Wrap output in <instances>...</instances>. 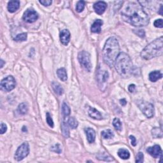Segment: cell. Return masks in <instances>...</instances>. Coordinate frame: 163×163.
Returning a JSON list of instances; mask_svg holds the SVG:
<instances>
[{"label": "cell", "instance_id": "obj_9", "mask_svg": "<svg viewBox=\"0 0 163 163\" xmlns=\"http://www.w3.org/2000/svg\"><path fill=\"white\" fill-rule=\"evenodd\" d=\"M22 18L26 22L33 23L38 19V14L34 9L30 8L25 11Z\"/></svg>", "mask_w": 163, "mask_h": 163}, {"label": "cell", "instance_id": "obj_20", "mask_svg": "<svg viewBox=\"0 0 163 163\" xmlns=\"http://www.w3.org/2000/svg\"><path fill=\"white\" fill-rule=\"evenodd\" d=\"M118 156L122 159H128L130 157V153L129 151L124 148H121L118 151Z\"/></svg>", "mask_w": 163, "mask_h": 163}, {"label": "cell", "instance_id": "obj_33", "mask_svg": "<svg viewBox=\"0 0 163 163\" xmlns=\"http://www.w3.org/2000/svg\"><path fill=\"white\" fill-rule=\"evenodd\" d=\"M51 150L52 151V152H56L57 154H61V152H62V150H61V147L59 144H56L54 145L53 147H52Z\"/></svg>", "mask_w": 163, "mask_h": 163}, {"label": "cell", "instance_id": "obj_42", "mask_svg": "<svg viewBox=\"0 0 163 163\" xmlns=\"http://www.w3.org/2000/svg\"><path fill=\"white\" fill-rule=\"evenodd\" d=\"M158 13L160 14V15H163V13H162V5L161 6V8H160V10H159Z\"/></svg>", "mask_w": 163, "mask_h": 163}, {"label": "cell", "instance_id": "obj_16", "mask_svg": "<svg viewBox=\"0 0 163 163\" xmlns=\"http://www.w3.org/2000/svg\"><path fill=\"white\" fill-rule=\"evenodd\" d=\"M88 113H89V115L90 117H92V119H96V120L100 121L102 119H103V117H102V115L101 114V113L93 107L89 108Z\"/></svg>", "mask_w": 163, "mask_h": 163}, {"label": "cell", "instance_id": "obj_15", "mask_svg": "<svg viewBox=\"0 0 163 163\" xmlns=\"http://www.w3.org/2000/svg\"><path fill=\"white\" fill-rule=\"evenodd\" d=\"M85 132L87 136V140L90 143H94L96 139V132L95 131L92 129V128H86L85 129Z\"/></svg>", "mask_w": 163, "mask_h": 163}, {"label": "cell", "instance_id": "obj_12", "mask_svg": "<svg viewBox=\"0 0 163 163\" xmlns=\"http://www.w3.org/2000/svg\"><path fill=\"white\" fill-rule=\"evenodd\" d=\"M60 40L64 45H67L70 41V33L68 30H63L60 32Z\"/></svg>", "mask_w": 163, "mask_h": 163}, {"label": "cell", "instance_id": "obj_37", "mask_svg": "<svg viewBox=\"0 0 163 163\" xmlns=\"http://www.w3.org/2000/svg\"><path fill=\"white\" fill-rule=\"evenodd\" d=\"M39 2L43 6H45V7H48L52 3L51 0H41V1H39Z\"/></svg>", "mask_w": 163, "mask_h": 163}, {"label": "cell", "instance_id": "obj_6", "mask_svg": "<svg viewBox=\"0 0 163 163\" xmlns=\"http://www.w3.org/2000/svg\"><path fill=\"white\" fill-rule=\"evenodd\" d=\"M78 59L80 65L88 72H90L92 68L90 54L86 51H81L78 53Z\"/></svg>", "mask_w": 163, "mask_h": 163}, {"label": "cell", "instance_id": "obj_22", "mask_svg": "<svg viewBox=\"0 0 163 163\" xmlns=\"http://www.w3.org/2000/svg\"><path fill=\"white\" fill-rule=\"evenodd\" d=\"M61 131H62L63 135L65 136L66 138H68L69 136V131L68 128V123H66L65 122H63L61 124Z\"/></svg>", "mask_w": 163, "mask_h": 163}, {"label": "cell", "instance_id": "obj_21", "mask_svg": "<svg viewBox=\"0 0 163 163\" xmlns=\"http://www.w3.org/2000/svg\"><path fill=\"white\" fill-rule=\"evenodd\" d=\"M152 135L154 138H161L162 137V130L160 127H154L152 130Z\"/></svg>", "mask_w": 163, "mask_h": 163}, {"label": "cell", "instance_id": "obj_10", "mask_svg": "<svg viewBox=\"0 0 163 163\" xmlns=\"http://www.w3.org/2000/svg\"><path fill=\"white\" fill-rule=\"evenodd\" d=\"M147 152L152 156L154 158H160L161 159L162 157V151L161 147L158 145H156L153 147H150L147 148Z\"/></svg>", "mask_w": 163, "mask_h": 163}, {"label": "cell", "instance_id": "obj_41", "mask_svg": "<svg viewBox=\"0 0 163 163\" xmlns=\"http://www.w3.org/2000/svg\"><path fill=\"white\" fill-rule=\"evenodd\" d=\"M120 103L122 106H125L127 104V101L125 99H122V100H120Z\"/></svg>", "mask_w": 163, "mask_h": 163}, {"label": "cell", "instance_id": "obj_2", "mask_svg": "<svg viewBox=\"0 0 163 163\" xmlns=\"http://www.w3.org/2000/svg\"><path fill=\"white\" fill-rule=\"evenodd\" d=\"M120 54V46L115 37H110L106 40L103 49L104 62L110 68L114 66L115 62Z\"/></svg>", "mask_w": 163, "mask_h": 163}, {"label": "cell", "instance_id": "obj_4", "mask_svg": "<svg viewBox=\"0 0 163 163\" xmlns=\"http://www.w3.org/2000/svg\"><path fill=\"white\" fill-rule=\"evenodd\" d=\"M162 46L163 38L161 36L145 46L141 52V57L145 60H150L156 57L162 56Z\"/></svg>", "mask_w": 163, "mask_h": 163}, {"label": "cell", "instance_id": "obj_28", "mask_svg": "<svg viewBox=\"0 0 163 163\" xmlns=\"http://www.w3.org/2000/svg\"><path fill=\"white\" fill-rule=\"evenodd\" d=\"M28 38V34L26 33H23L21 34H19L15 36L14 40L16 41V42H24L27 40Z\"/></svg>", "mask_w": 163, "mask_h": 163}, {"label": "cell", "instance_id": "obj_31", "mask_svg": "<svg viewBox=\"0 0 163 163\" xmlns=\"http://www.w3.org/2000/svg\"><path fill=\"white\" fill-rule=\"evenodd\" d=\"M85 8V1H78L76 7V10L77 12L80 13L82 12Z\"/></svg>", "mask_w": 163, "mask_h": 163}, {"label": "cell", "instance_id": "obj_29", "mask_svg": "<svg viewBox=\"0 0 163 163\" xmlns=\"http://www.w3.org/2000/svg\"><path fill=\"white\" fill-rule=\"evenodd\" d=\"M113 126L115 129L117 131L122 130V123L121 121L117 118H115L113 121Z\"/></svg>", "mask_w": 163, "mask_h": 163}, {"label": "cell", "instance_id": "obj_1", "mask_svg": "<svg viewBox=\"0 0 163 163\" xmlns=\"http://www.w3.org/2000/svg\"><path fill=\"white\" fill-rule=\"evenodd\" d=\"M122 18L125 22L129 23L135 27L146 26L149 23V17L143 9L141 6L129 3L121 11Z\"/></svg>", "mask_w": 163, "mask_h": 163}, {"label": "cell", "instance_id": "obj_32", "mask_svg": "<svg viewBox=\"0 0 163 163\" xmlns=\"http://www.w3.org/2000/svg\"><path fill=\"white\" fill-rule=\"evenodd\" d=\"M46 121L47 124H48V126H50L51 127H54V121L52 120V119L51 117V115L49 114V113H46Z\"/></svg>", "mask_w": 163, "mask_h": 163}, {"label": "cell", "instance_id": "obj_30", "mask_svg": "<svg viewBox=\"0 0 163 163\" xmlns=\"http://www.w3.org/2000/svg\"><path fill=\"white\" fill-rule=\"evenodd\" d=\"M98 159L99 160H102V161H113V159L112 158H111L110 156H108V155H106V154H100V156H98Z\"/></svg>", "mask_w": 163, "mask_h": 163}, {"label": "cell", "instance_id": "obj_13", "mask_svg": "<svg viewBox=\"0 0 163 163\" xmlns=\"http://www.w3.org/2000/svg\"><path fill=\"white\" fill-rule=\"evenodd\" d=\"M107 4L104 1H98L94 5V9L98 15H102L106 10Z\"/></svg>", "mask_w": 163, "mask_h": 163}, {"label": "cell", "instance_id": "obj_34", "mask_svg": "<svg viewBox=\"0 0 163 163\" xmlns=\"http://www.w3.org/2000/svg\"><path fill=\"white\" fill-rule=\"evenodd\" d=\"M143 154L142 152H138L137 156H136V162L137 163H142L143 162Z\"/></svg>", "mask_w": 163, "mask_h": 163}, {"label": "cell", "instance_id": "obj_5", "mask_svg": "<svg viewBox=\"0 0 163 163\" xmlns=\"http://www.w3.org/2000/svg\"><path fill=\"white\" fill-rule=\"evenodd\" d=\"M138 106L147 118H152L154 115V108L152 104L143 100L137 101Z\"/></svg>", "mask_w": 163, "mask_h": 163}, {"label": "cell", "instance_id": "obj_11", "mask_svg": "<svg viewBox=\"0 0 163 163\" xmlns=\"http://www.w3.org/2000/svg\"><path fill=\"white\" fill-rule=\"evenodd\" d=\"M109 74L108 71L101 70L99 71L97 74V80L98 82V84L100 87H103L104 84L106 82V81L108 78Z\"/></svg>", "mask_w": 163, "mask_h": 163}, {"label": "cell", "instance_id": "obj_3", "mask_svg": "<svg viewBox=\"0 0 163 163\" xmlns=\"http://www.w3.org/2000/svg\"><path fill=\"white\" fill-rule=\"evenodd\" d=\"M114 65L116 71L121 77L127 78L132 74L133 63L129 55L125 52H121L119 54Z\"/></svg>", "mask_w": 163, "mask_h": 163}, {"label": "cell", "instance_id": "obj_17", "mask_svg": "<svg viewBox=\"0 0 163 163\" xmlns=\"http://www.w3.org/2000/svg\"><path fill=\"white\" fill-rule=\"evenodd\" d=\"M20 2L19 1H10L8 3V10L10 13H13L19 8Z\"/></svg>", "mask_w": 163, "mask_h": 163}, {"label": "cell", "instance_id": "obj_19", "mask_svg": "<svg viewBox=\"0 0 163 163\" xmlns=\"http://www.w3.org/2000/svg\"><path fill=\"white\" fill-rule=\"evenodd\" d=\"M57 75L59 79L63 82H65L68 79V76H67V73L65 68H61L58 69L57 71Z\"/></svg>", "mask_w": 163, "mask_h": 163}, {"label": "cell", "instance_id": "obj_43", "mask_svg": "<svg viewBox=\"0 0 163 163\" xmlns=\"http://www.w3.org/2000/svg\"><path fill=\"white\" fill-rule=\"evenodd\" d=\"M0 63H1V66H0V67H1V68H2L3 67V65H4V64L5 63V61L3 60V59H1V61H0Z\"/></svg>", "mask_w": 163, "mask_h": 163}, {"label": "cell", "instance_id": "obj_39", "mask_svg": "<svg viewBox=\"0 0 163 163\" xmlns=\"http://www.w3.org/2000/svg\"><path fill=\"white\" fill-rule=\"evenodd\" d=\"M135 89H136V86L135 84H131V85H129V87H128V90H129V91L130 92H134L135 91Z\"/></svg>", "mask_w": 163, "mask_h": 163}, {"label": "cell", "instance_id": "obj_14", "mask_svg": "<svg viewBox=\"0 0 163 163\" xmlns=\"http://www.w3.org/2000/svg\"><path fill=\"white\" fill-rule=\"evenodd\" d=\"M103 24V22L100 19L96 20L94 22L91 26V30L92 33H100L101 31V26Z\"/></svg>", "mask_w": 163, "mask_h": 163}, {"label": "cell", "instance_id": "obj_40", "mask_svg": "<svg viewBox=\"0 0 163 163\" xmlns=\"http://www.w3.org/2000/svg\"><path fill=\"white\" fill-rule=\"evenodd\" d=\"M129 138H130L131 140V145H133V146H136V139L135 136H130Z\"/></svg>", "mask_w": 163, "mask_h": 163}, {"label": "cell", "instance_id": "obj_27", "mask_svg": "<svg viewBox=\"0 0 163 163\" xmlns=\"http://www.w3.org/2000/svg\"><path fill=\"white\" fill-rule=\"evenodd\" d=\"M62 112L64 116H65V117H67V116H68L70 114V108L69 107V106L66 103H63L62 104Z\"/></svg>", "mask_w": 163, "mask_h": 163}, {"label": "cell", "instance_id": "obj_7", "mask_svg": "<svg viewBox=\"0 0 163 163\" xmlns=\"http://www.w3.org/2000/svg\"><path fill=\"white\" fill-rule=\"evenodd\" d=\"M29 153H30L29 144L27 142H24L17 148L14 158H15V159L17 161H22V159H24L26 157L28 156Z\"/></svg>", "mask_w": 163, "mask_h": 163}, {"label": "cell", "instance_id": "obj_23", "mask_svg": "<svg viewBox=\"0 0 163 163\" xmlns=\"http://www.w3.org/2000/svg\"><path fill=\"white\" fill-rule=\"evenodd\" d=\"M52 86L54 92H56L57 94L61 96L63 94V89L62 88V87H61L59 84L55 82H53L52 83Z\"/></svg>", "mask_w": 163, "mask_h": 163}, {"label": "cell", "instance_id": "obj_25", "mask_svg": "<svg viewBox=\"0 0 163 163\" xmlns=\"http://www.w3.org/2000/svg\"><path fill=\"white\" fill-rule=\"evenodd\" d=\"M67 123H68V125L71 128V129H76L78 125L77 119L73 117H69L68 119V121H67Z\"/></svg>", "mask_w": 163, "mask_h": 163}, {"label": "cell", "instance_id": "obj_35", "mask_svg": "<svg viewBox=\"0 0 163 163\" xmlns=\"http://www.w3.org/2000/svg\"><path fill=\"white\" fill-rule=\"evenodd\" d=\"M154 26H155V27H156V28H163L162 19H160L156 20L155 22H154Z\"/></svg>", "mask_w": 163, "mask_h": 163}, {"label": "cell", "instance_id": "obj_38", "mask_svg": "<svg viewBox=\"0 0 163 163\" xmlns=\"http://www.w3.org/2000/svg\"><path fill=\"white\" fill-rule=\"evenodd\" d=\"M0 131H1V134L3 135L7 131V125L4 124L3 122L1 123V126H0Z\"/></svg>", "mask_w": 163, "mask_h": 163}, {"label": "cell", "instance_id": "obj_8", "mask_svg": "<svg viewBox=\"0 0 163 163\" xmlns=\"http://www.w3.org/2000/svg\"><path fill=\"white\" fill-rule=\"evenodd\" d=\"M16 86L15 78L12 76H8L3 78L1 82V87L5 91L9 92L12 91Z\"/></svg>", "mask_w": 163, "mask_h": 163}, {"label": "cell", "instance_id": "obj_26", "mask_svg": "<svg viewBox=\"0 0 163 163\" xmlns=\"http://www.w3.org/2000/svg\"><path fill=\"white\" fill-rule=\"evenodd\" d=\"M18 111L20 114L25 115L28 112V107L27 104L25 103H20L18 107Z\"/></svg>", "mask_w": 163, "mask_h": 163}, {"label": "cell", "instance_id": "obj_18", "mask_svg": "<svg viewBox=\"0 0 163 163\" xmlns=\"http://www.w3.org/2000/svg\"><path fill=\"white\" fill-rule=\"evenodd\" d=\"M162 74L159 71H154L149 74V80L152 82H156V81L162 78Z\"/></svg>", "mask_w": 163, "mask_h": 163}, {"label": "cell", "instance_id": "obj_24", "mask_svg": "<svg viewBox=\"0 0 163 163\" xmlns=\"http://www.w3.org/2000/svg\"><path fill=\"white\" fill-rule=\"evenodd\" d=\"M101 136L104 139H111L114 136V134L110 129H106L101 132Z\"/></svg>", "mask_w": 163, "mask_h": 163}, {"label": "cell", "instance_id": "obj_36", "mask_svg": "<svg viewBox=\"0 0 163 163\" xmlns=\"http://www.w3.org/2000/svg\"><path fill=\"white\" fill-rule=\"evenodd\" d=\"M134 33H135L136 35H138L140 38H144L145 36V33L144 30H133Z\"/></svg>", "mask_w": 163, "mask_h": 163}]
</instances>
